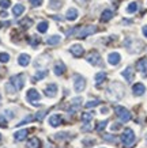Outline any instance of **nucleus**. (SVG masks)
I'll return each mask as SVG.
<instances>
[{
    "mask_svg": "<svg viewBox=\"0 0 147 148\" xmlns=\"http://www.w3.org/2000/svg\"><path fill=\"white\" fill-rule=\"evenodd\" d=\"M27 135H29V130L27 129H21V130H18V132L14 133V139L18 140V141H22V140L26 139Z\"/></svg>",
    "mask_w": 147,
    "mask_h": 148,
    "instance_id": "nucleus-18",
    "label": "nucleus"
},
{
    "mask_svg": "<svg viewBox=\"0 0 147 148\" xmlns=\"http://www.w3.org/2000/svg\"><path fill=\"white\" fill-rule=\"evenodd\" d=\"M7 126V120H6V116L0 114V128H6Z\"/></svg>",
    "mask_w": 147,
    "mask_h": 148,
    "instance_id": "nucleus-37",
    "label": "nucleus"
},
{
    "mask_svg": "<svg viewBox=\"0 0 147 148\" xmlns=\"http://www.w3.org/2000/svg\"><path fill=\"white\" fill-rule=\"evenodd\" d=\"M42 1H44V0H30V4L33 5V7H38V5L42 4Z\"/></svg>",
    "mask_w": 147,
    "mask_h": 148,
    "instance_id": "nucleus-42",
    "label": "nucleus"
},
{
    "mask_svg": "<svg viewBox=\"0 0 147 148\" xmlns=\"http://www.w3.org/2000/svg\"><path fill=\"white\" fill-rule=\"evenodd\" d=\"M61 5H63V3L60 1V0H52L50 4H49V7H50L52 10H59Z\"/></svg>",
    "mask_w": 147,
    "mask_h": 148,
    "instance_id": "nucleus-30",
    "label": "nucleus"
},
{
    "mask_svg": "<svg viewBox=\"0 0 147 148\" xmlns=\"http://www.w3.org/2000/svg\"><path fill=\"white\" fill-rule=\"evenodd\" d=\"M0 140H1V135H0Z\"/></svg>",
    "mask_w": 147,
    "mask_h": 148,
    "instance_id": "nucleus-49",
    "label": "nucleus"
},
{
    "mask_svg": "<svg viewBox=\"0 0 147 148\" xmlns=\"http://www.w3.org/2000/svg\"><path fill=\"white\" fill-rule=\"evenodd\" d=\"M10 82H11V84L15 87V90H22L23 86H25V75L23 73H21V75H15V76H12L11 79H10Z\"/></svg>",
    "mask_w": 147,
    "mask_h": 148,
    "instance_id": "nucleus-6",
    "label": "nucleus"
},
{
    "mask_svg": "<svg viewBox=\"0 0 147 148\" xmlns=\"http://www.w3.org/2000/svg\"><path fill=\"white\" fill-rule=\"evenodd\" d=\"M101 112H102V113H108V109H106V108H104L102 110H101Z\"/></svg>",
    "mask_w": 147,
    "mask_h": 148,
    "instance_id": "nucleus-46",
    "label": "nucleus"
},
{
    "mask_svg": "<svg viewBox=\"0 0 147 148\" xmlns=\"http://www.w3.org/2000/svg\"><path fill=\"white\" fill-rule=\"evenodd\" d=\"M11 5V0H0V7L1 8H8Z\"/></svg>",
    "mask_w": 147,
    "mask_h": 148,
    "instance_id": "nucleus-36",
    "label": "nucleus"
},
{
    "mask_svg": "<svg viewBox=\"0 0 147 148\" xmlns=\"http://www.w3.org/2000/svg\"><path fill=\"white\" fill-rule=\"evenodd\" d=\"M48 27H49V23L44 21V22H40V23H38V26H37V30H38L40 33H46Z\"/></svg>",
    "mask_w": 147,
    "mask_h": 148,
    "instance_id": "nucleus-27",
    "label": "nucleus"
},
{
    "mask_svg": "<svg viewBox=\"0 0 147 148\" xmlns=\"http://www.w3.org/2000/svg\"><path fill=\"white\" fill-rule=\"evenodd\" d=\"M40 98H41V95H40V92H38L36 88H30V90L27 91L26 99L31 103V105H33V106H38V105H40V103H38Z\"/></svg>",
    "mask_w": 147,
    "mask_h": 148,
    "instance_id": "nucleus-3",
    "label": "nucleus"
},
{
    "mask_svg": "<svg viewBox=\"0 0 147 148\" xmlns=\"http://www.w3.org/2000/svg\"><path fill=\"white\" fill-rule=\"evenodd\" d=\"M48 75V71L46 69H42V71H38L36 73V76H34V82H37V80H41V79H44L45 76Z\"/></svg>",
    "mask_w": 147,
    "mask_h": 148,
    "instance_id": "nucleus-29",
    "label": "nucleus"
},
{
    "mask_svg": "<svg viewBox=\"0 0 147 148\" xmlns=\"http://www.w3.org/2000/svg\"><path fill=\"white\" fill-rule=\"evenodd\" d=\"M71 53L75 56V57H80L82 54L85 53V49H83V46L79 45V44H75V45H72L71 46Z\"/></svg>",
    "mask_w": 147,
    "mask_h": 148,
    "instance_id": "nucleus-13",
    "label": "nucleus"
},
{
    "mask_svg": "<svg viewBox=\"0 0 147 148\" xmlns=\"http://www.w3.org/2000/svg\"><path fill=\"white\" fill-rule=\"evenodd\" d=\"M18 64L21 65V67H27V65L30 64V56H29V54H26V53L19 54Z\"/></svg>",
    "mask_w": 147,
    "mask_h": 148,
    "instance_id": "nucleus-14",
    "label": "nucleus"
},
{
    "mask_svg": "<svg viewBox=\"0 0 147 148\" xmlns=\"http://www.w3.org/2000/svg\"><path fill=\"white\" fill-rule=\"evenodd\" d=\"M113 18V11L112 10H105L101 15V22H108V21H110Z\"/></svg>",
    "mask_w": 147,
    "mask_h": 148,
    "instance_id": "nucleus-21",
    "label": "nucleus"
},
{
    "mask_svg": "<svg viewBox=\"0 0 147 148\" xmlns=\"http://www.w3.org/2000/svg\"><path fill=\"white\" fill-rule=\"evenodd\" d=\"M27 148H41V140L38 137H33L27 143Z\"/></svg>",
    "mask_w": 147,
    "mask_h": 148,
    "instance_id": "nucleus-22",
    "label": "nucleus"
},
{
    "mask_svg": "<svg viewBox=\"0 0 147 148\" xmlns=\"http://www.w3.org/2000/svg\"><path fill=\"white\" fill-rule=\"evenodd\" d=\"M48 63H49V56L48 54H44V57H40L36 61V67H40V64L44 65V64H48Z\"/></svg>",
    "mask_w": 147,
    "mask_h": 148,
    "instance_id": "nucleus-28",
    "label": "nucleus"
},
{
    "mask_svg": "<svg viewBox=\"0 0 147 148\" xmlns=\"http://www.w3.org/2000/svg\"><path fill=\"white\" fill-rule=\"evenodd\" d=\"M63 121V117L60 114H52V116L49 117V125L53 126V128H57Z\"/></svg>",
    "mask_w": 147,
    "mask_h": 148,
    "instance_id": "nucleus-10",
    "label": "nucleus"
},
{
    "mask_svg": "<svg viewBox=\"0 0 147 148\" xmlns=\"http://www.w3.org/2000/svg\"><path fill=\"white\" fill-rule=\"evenodd\" d=\"M86 87V79L80 75H74V88L76 92H82Z\"/></svg>",
    "mask_w": 147,
    "mask_h": 148,
    "instance_id": "nucleus-5",
    "label": "nucleus"
},
{
    "mask_svg": "<svg viewBox=\"0 0 147 148\" xmlns=\"http://www.w3.org/2000/svg\"><path fill=\"white\" fill-rule=\"evenodd\" d=\"M4 116L7 117L8 120H12L14 117H15V114H14L12 110H6V112H4Z\"/></svg>",
    "mask_w": 147,
    "mask_h": 148,
    "instance_id": "nucleus-41",
    "label": "nucleus"
},
{
    "mask_svg": "<svg viewBox=\"0 0 147 148\" xmlns=\"http://www.w3.org/2000/svg\"><path fill=\"white\" fill-rule=\"evenodd\" d=\"M53 72H55V75L60 76V75H63V73L66 72V65H64L61 61H57V63L55 64V67H53Z\"/></svg>",
    "mask_w": 147,
    "mask_h": 148,
    "instance_id": "nucleus-16",
    "label": "nucleus"
},
{
    "mask_svg": "<svg viewBox=\"0 0 147 148\" xmlns=\"http://www.w3.org/2000/svg\"><path fill=\"white\" fill-rule=\"evenodd\" d=\"M124 97V87L120 84V83H112L108 88V98L112 99V101H119Z\"/></svg>",
    "mask_w": 147,
    "mask_h": 148,
    "instance_id": "nucleus-1",
    "label": "nucleus"
},
{
    "mask_svg": "<svg viewBox=\"0 0 147 148\" xmlns=\"http://www.w3.org/2000/svg\"><path fill=\"white\" fill-rule=\"evenodd\" d=\"M121 143H123V145H124L125 148H129L132 144L135 143V133L132 129H129V128H127V129L123 132V135H121Z\"/></svg>",
    "mask_w": 147,
    "mask_h": 148,
    "instance_id": "nucleus-2",
    "label": "nucleus"
},
{
    "mask_svg": "<svg viewBox=\"0 0 147 148\" xmlns=\"http://www.w3.org/2000/svg\"><path fill=\"white\" fill-rule=\"evenodd\" d=\"M45 114H46V112L45 110H42V112H38L37 113V116H36V120H38V121H42L44 120V117Z\"/></svg>",
    "mask_w": 147,
    "mask_h": 148,
    "instance_id": "nucleus-39",
    "label": "nucleus"
},
{
    "mask_svg": "<svg viewBox=\"0 0 147 148\" xmlns=\"http://www.w3.org/2000/svg\"><path fill=\"white\" fill-rule=\"evenodd\" d=\"M121 75H123V77H124L127 82H132V79H134V71H132V68L131 67H127L124 69V71L121 72Z\"/></svg>",
    "mask_w": 147,
    "mask_h": 148,
    "instance_id": "nucleus-15",
    "label": "nucleus"
},
{
    "mask_svg": "<svg viewBox=\"0 0 147 148\" xmlns=\"http://www.w3.org/2000/svg\"><path fill=\"white\" fill-rule=\"evenodd\" d=\"M31 19L30 18H26V19H23L22 22H21V26H23L25 27V29H27V27H30L31 26Z\"/></svg>",
    "mask_w": 147,
    "mask_h": 148,
    "instance_id": "nucleus-34",
    "label": "nucleus"
},
{
    "mask_svg": "<svg viewBox=\"0 0 147 148\" xmlns=\"http://www.w3.org/2000/svg\"><path fill=\"white\" fill-rule=\"evenodd\" d=\"M0 103H1V95H0Z\"/></svg>",
    "mask_w": 147,
    "mask_h": 148,
    "instance_id": "nucleus-48",
    "label": "nucleus"
},
{
    "mask_svg": "<svg viewBox=\"0 0 147 148\" xmlns=\"http://www.w3.org/2000/svg\"><path fill=\"white\" fill-rule=\"evenodd\" d=\"M115 112H116V116L119 117V120H120L121 122H127L131 120V113L125 108H123V106H116Z\"/></svg>",
    "mask_w": 147,
    "mask_h": 148,
    "instance_id": "nucleus-4",
    "label": "nucleus"
},
{
    "mask_svg": "<svg viewBox=\"0 0 147 148\" xmlns=\"http://www.w3.org/2000/svg\"><path fill=\"white\" fill-rule=\"evenodd\" d=\"M37 44H38V38H37V37H31V45L36 48Z\"/></svg>",
    "mask_w": 147,
    "mask_h": 148,
    "instance_id": "nucleus-43",
    "label": "nucleus"
},
{
    "mask_svg": "<svg viewBox=\"0 0 147 148\" xmlns=\"http://www.w3.org/2000/svg\"><path fill=\"white\" fill-rule=\"evenodd\" d=\"M44 92H45V95H46V97H49V98H55V97H56V94H57V84H55V83L48 84Z\"/></svg>",
    "mask_w": 147,
    "mask_h": 148,
    "instance_id": "nucleus-9",
    "label": "nucleus"
},
{
    "mask_svg": "<svg viewBox=\"0 0 147 148\" xmlns=\"http://www.w3.org/2000/svg\"><path fill=\"white\" fill-rule=\"evenodd\" d=\"M80 103H82V98H80V97L75 98L74 101H72V105H71V108H70V110H68V113H70V114H72V113H75L76 110L79 109Z\"/></svg>",
    "mask_w": 147,
    "mask_h": 148,
    "instance_id": "nucleus-19",
    "label": "nucleus"
},
{
    "mask_svg": "<svg viewBox=\"0 0 147 148\" xmlns=\"http://www.w3.org/2000/svg\"><path fill=\"white\" fill-rule=\"evenodd\" d=\"M95 32H97V27L95 26H86V27H82L79 32H78L76 36L79 37V38H85V37H87V36L94 34Z\"/></svg>",
    "mask_w": 147,
    "mask_h": 148,
    "instance_id": "nucleus-8",
    "label": "nucleus"
},
{
    "mask_svg": "<svg viewBox=\"0 0 147 148\" xmlns=\"http://www.w3.org/2000/svg\"><path fill=\"white\" fill-rule=\"evenodd\" d=\"M91 118H93V114H91V113H83V116H82L83 122H90Z\"/></svg>",
    "mask_w": 147,
    "mask_h": 148,
    "instance_id": "nucleus-33",
    "label": "nucleus"
},
{
    "mask_svg": "<svg viewBox=\"0 0 147 148\" xmlns=\"http://www.w3.org/2000/svg\"><path fill=\"white\" fill-rule=\"evenodd\" d=\"M136 68H138V71L143 72V73H146V72H147V57L140 58L138 63H136Z\"/></svg>",
    "mask_w": 147,
    "mask_h": 148,
    "instance_id": "nucleus-17",
    "label": "nucleus"
},
{
    "mask_svg": "<svg viewBox=\"0 0 147 148\" xmlns=\"http://www.w3.org/2000/svg\"><path fill=\"white\" fill-rule=\"evenodd\" d=\"M99 103H101V102H99V99H95V101H89V102L86 103L85 106L87 109H90V108H94V106H98Z\"/></svg>",
    "mask_w": 147,
    "mask_h": 148,
    "instance_id": "nucleus-32",
    "label": "nucleus"
},
{
    "mask_svg": "<svg viewBox=\"0 0 147 148\" xmlns=\"http://www.w3.org/2000/svg\"><path fill=\"white\" fill-rule=\"evenodd\" d=\"M10 60V54L8 53H0V63H7Z\"/></svg>",
    "mask_w": 147,
    "mask_h": 148,
    "instance_id": "nucleus-35",
    "label": "nucleus"
},
{
    "mask_svg": "<svg viewBox=\"0 0 147 148\" xmlns=\"http://www.w3.org/2000/svg\"><path fill=\"white\" fill-rule=\"evenodd\" d=\"M33 120H36V117H33V116H27L23 121H21L18 124V125H23V124H26V122H30V121H33Z\"/></svg>",
    "mask_w": 147,
    "mask_h": 148,
    "instance_id": "nucleus-40",
    "label": "nucleus"
},
{
    "mask_svg": "<svg viewBox=\"0 0 147 148\" xmlns=\"http://www.w3.org/2000/svg\"><path fill=\"white\" fill-rule=\"evenodd\" d=\"M78 15H79L78 10L76 8H70L67 11V14H66V18H67L68 21H75V19L78 18Z\"/></svg>",
    "mask_w": 147,
    "mask_h": 148,
    "instance_id": "nucleus-20",
    "label": "nucleus"
},
{
    "mask_svg": "<svg viewBox=\"0 0 147 148\" xmlns=\"http://www.w3.org/2000/svg\"><path fill=\"white\" fill-rule=\"evenodd\" d=\"M120 60H121V56L117 52L109 53V56H108V63L110 64V65H117V64L120 63Z\"/></svg>",
    "mask_w": 147,
    "mask_h": 148,
    "instance_id": "nucleus-11",
    "label": "nucleus"
},
{
    "mask_svg": "<svg viewBox=\"0 0 147 148\" xmlns=\"http://www.w3.org/2000/svg\"><path fill=\"white\" fill-rule=\"evenodd\" d=\"M132 92H134V95H136V97H140V95H143L146 92V87H144L143 83H136V84H134V87H132Z\"/></svg>",
    "mask_w": 147,
    "mask_h": 148,
    "instance_id": "nucleus-12",
    "label": "nucleus"
},
{
    "mask_svg": "<svg viewBox=\"0 0 147 148\" xmlns=\"http://www.w3.org/2000/svg\"><path fill=\"white\" fill-rule=\"evenodd\" d=\"M87 61H89L91 65H95V67H101V65H102L101 56H99L97 52H91V53L87 56Z\"/></svg>",
    "mask_w": 147,
    "mask_h": 148,
    "instance_id": "nucleus-7",
    "label": "nucleus"
},
{
    "mask_svg": "<svg viewBox=\"0 0 147 148\" xmlns=\"http://www.w3.org/2000/svg\"><path fill=\"white\" fill-rule=\"evenodd\" d=\"M23 12H25V5H23V4H17V5H14L12 14L15 15V16H21Z\"/></svg>",
    "mask_w": 147,
    "mask_h": 148,
    "instance_id": "nucleus-23",
    "label": "nucleus"
},
{
    "mask_svg": "<svg viewBox=\"0 0 147 148\" xmlns=\"http://www.w3.org/2000/svg\"><path fill=\"white\" fill-rule=\"evenodd\" d=\"M60 41H61V37L60 36H52L46 40V44H48V45H57Z\"/></svg>",
    "mask_w": 147,
    "mask_h": 148,
    "instance_id": "nucleus-24",
    "label": "nucleus"
},
{
    "mask_svg": "<svg viewBox=\"0 0 147 148\" xmlns=\"http://www.w3.org/2000/svg\"><path fill=\"white\" fill-rule=\"evenodd\" d=\"M94 79H95V84L99 86L104 80H105V79H106V73H105V72H98Z\"/></svg>",
    "mask_w": 147,
    "mask_h": 148,
    "instance_id": "nucleus-25",
    "label": "nucleus"
},
{
    "mask_svg": "<svg viewBox=\"0 0 147 148\" xmlns=\"http://www.w3.org/2000/svg\"><path fill=\"white\" fill-rule=\"evenodd\" d=\"M142 32H143V36H144V37L147 38V25H146V26H143V27H142Z\"/></svg>",
    "mask_w": 147,
    "mask_h": 148,
    "instance_id": "nucleus-44",
    "label": "nucleus"
},
{
    "mask_svg": "<svg viewBox=\"0 0 147 148\" xmlns=\"http://www.w3.org/2000/svg\"><path fill=\"white\" fill-rule=\"evenodd\" d=\"M6 90H7V92H8V94H15V92H17L15 87L11 84V82H8V83L6 84Z\"/></svg>",
    "mask_w": 147,
    "mask_h": 148,
    "instance_id": "nucleus-31",
    "label": "nucleus"
},
{
    "mask_svg": "<svg viewBox=\"0 0 147 148\" xmlns=\"http://www.w3.org/2000/svg\"><path fill=\"white\" fill-rule=\"evenodd\" d=\"M136 10H138V3H136V1H132V3L128 4V7H127L125 11L128 14H134V12H136Z\"/></svg>",
    "mask_w": 147,
    "mask_h": 148,
    "instance_id": "nucleus-26",
    "label": "nucleus"
},
{
    "mask_svg": "<svg viewBox=\"0 0 147 148\" xmlns=\"http://www.w3.org/2000/svg\"><path fill=\"white\" fill-rule=\"evenodd\" d=\"M110 129H112V130H117V129H120V125H119V124H113V126H112Z\"/></svg>",
    "mask_w": 147,
    "mask_h": 148,
    "instance_id": "nucleus-45",
    "label": "nucleus"
},
{
    "mask_svg": "<svg viewBox=\"0 0 147 148\" xmlns=\"http://www.w3.org/2000/svg\"><path fill=\"white\" fill-rule=\"evenodd\" d=\"M106 125H108V121H106V120H105V121L98 122V125H97V130H98V132H101V130H102Z\"/></svg>",
    "mask_w": 147,
    "mask_h": 148,
    "instance_id": "nucleus-38",
    "label": "nucleus"
},
{
    "mask_svg": "<svg viewBox=\"0 0 147 148\" xmlns=\"http://www.w3.org/2000/svg\"><path fill=\"white\" fill-rule=\"evenodd\" d=\"M76 1H78V3H85L86 0H76Z\"/></svg>",
    "mask_w": 147,
    "mask_h": 148,
    "instance_id": "nucleus-47",
    "label": "nucleus"
}]
</instances>
